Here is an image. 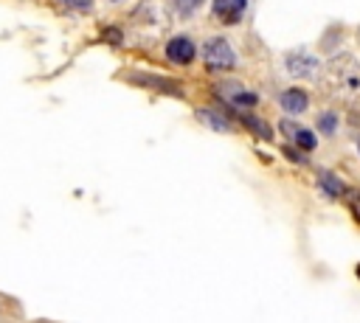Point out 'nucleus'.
I'll list each match as a JSON object with an SVG mask.
<instances>
[{"label": "nucleus", "mask_w": 360, "mask_h": 323, "mask_svg": "<svg viewBox=\"0 0 360 323\" xmlns=\"http://www.w3.org/2000/svg\"><path fill=\"white\" fill-rule=\"evenodd\" d=\"M217 95H222V101L231 104L233 110H253V107L259 104V95H256L253 90H245V87L236 84V81L219 84V87H217Z\"/></svg>", "instance_id": "obj_5"}, {"label": "nucleus", "mask_w": 360, "mask_h": 323, "mask_svg": "<svg viewBox=\"0 0 360 323\" xmlns=\"http://www.w3.org/2000/svg\"><path fill=\"white\" fill-rule=\"evenodd\" d=\"M315 126H318V132H323V135H335L338 132V115L329 110V112H321L318 115V121H315Z\"/></svg>", "instance_id": "obj_14"}, {"label": "nucleus", "mask_w": 360, "mask_h": 323, "mask_svg": "<svg viewBox=\"0 0 360 323\" xmlns=\"http://www.w3.org/2000/svg\"><path fill=\"white\" fill-rule=\"evenodd\" d=\"M129 81H135L141 87H149V90H158V93H166V95H180L183 98V90L174 81H169L166 76H158V73H141V70H135V73H129Z\"/></svg>", "instance_id": "obj_7"}, {"label": "nucleus", "mask_w": 360, "mask_h": 323, "mask_svg": "<svg viewBox=\"0 0 360 323\" xmlns=\"http://www.w3.org/2000/svg\"><path fill=\"white\" fill-rule=\"evenodd\" d=\"M357 149H360V140H357Z\"/></svg>", "instance_id": "obj_17"}, {"label": "nucleus", "mask_w": 360, "mask_h": 323, "mask_svg": "<svg viewBox=\"0 0 360 323\" xmlns=\"http://www.w3.org/2000/svg\"><path fill=\"white\" fill-rule=\"evenodd\" d=\"M278 107H281L287 115H301V112H307V107H309V95H307L304 90H298V87H287V90L278 93Z\"/></svg>", "instance_id": "obj_9"}, {"label": "nucleus", "mask_w": 360, "mask_h": 323, "mask_svg": "<svg viewBox=\"0 0 360 323\" xmlns=\"http://www.w3.org/2000/svg\"><path fill=\"white\" fill-rule=\"evenodd\" d=\"M202 3H205V0H172V8H174V14H177L180 20H191V17L202 8Z\"/></svg>", "instance_id": "obj_13"}, {"label": "nucleus", "mask_w": 360, "mask_h": 323, "mask_svg": "<svg viewBox=\"0 0 360 323\" xmlns=\"http://www.w3.org/2000/svg\"><path fill=\"white\" fill-rule=\"evenodd\" d=\"M110 3H121V0H110Z\"/></svg>", "instance_id": "obj_16"}, {"label": "nucleus", "mask_w": 360, "mask_h": 323, "mask_svg": "<svg viewBox=\"0 0 360 323\" xmlns=\"http://www.w3.org/2000/svg\"><path fill=\"white\" fill-rule=\"evenodd\" d=\"M248 11V0H214L211 3V14L222 22V25H236Z\"/></svg>", "instance_id": "obj_6"}, {"label": "nucleus", "mask_w": 360, "mask_h": 323, "mask_svg": "<svg viewBox=\"0 0 360 323\" xmlns=\"http://www.w3.org/2000/svg\"><path fill=\"white\" fill-rule=\"evenodd\" d=\"M163 53H166V59L172 62V65H180V67H186V65H191L194 59H197V45L191 42V37H186V34H177V37H172L169 42H166V48H163Z\"/></svg>", "instance_id": "obj_4"}, {"label": "nucleus", "mask_w": 360, "mask_h": 323, "mask_svg": "<svg viewBox=\"0 0 360 323\" xmlns=\"http://www.w3.org/2000/svg\"><path fill=\"white\" fill-rule=\"evenodd\" d=\"M318 185H321V191L329 197V199H340L349 188H346V183L335 174V171H318Z\"/></svg>", "instance_id": "obj_10"}, {"label": "nucleus", "mask_w": 360, "mask_h": 323, "mask_svg": "<svg viewBox=\"0 0 360 323\" xmlns=\"http://www.w3.org/2000/svg\"><path fill=\"white\" fill-rule=\"evenodd\" d=\"M62 8H68V11H79V14H87V11H93V0H56Z\"/></svg>", "instance_id": "obj_15"}, {"label": "nucleus", "mask_w": 360, "mask_h": 323, "mask_svg": "<svg viewBox=\"0 0 360 323\" xmlns=\"http://www.w3.org/2000/svg\"><path fill=\"white\" fill-rule=\"evenodd\" d=\"M281 132L290 138V143H292V146H298V149H301V152H307V154L318 146L315 132H312V129H304V126H298V124H292L290 118H284V121H281Z\"/></svg>", "instance_id": "obj_8"}, {"label": "nucleus", "mask_w": 360, "mask_h": 323, "mask_svg": "<svg viewBox=\"0 0 360 323\" xmlns=\"http://www.w3.org/2000/svg\"><path fill=\"white\" fill-rule=\"evenodd\" d=\"M239 121H242V126H248L253 135H259L262 140H273V129L262 121V118H256V115H250L248 110H239Z\"/></svg>", "instance_id": "obj_12"}, {"label": "nucleus", "mask_w": 360, "mask_h": 323, "mask_svg": "<svg viewBox=\"0 0 360 323\" xmlns=\"http://www.w3.org/2000/svg\"><path fill=\"white\" fill-rule=\"evenodd\" d=\"M329 84L340 101H354L360 95V65L352 56H338L329 62Z\"/></svg>", "instance_id": "obj_1"}, {"label": "nucleus", "mask_w": 360, "mask_h": 323, "mask_svg": "<svg viewBox=\"0 0 360 323\" xmlns=\"http://www.w3.org/2000/svg\"><path fill=\"white\" fill-rule=\"evenodd\" d=\"M284 67L292 79H318L321 62L309 51H290L287 59H284Z\"/></svg>", "instance_id": "obj_3"}, {"label": "nucleus", "mask_w": 360, "mask_h": 323, "mask_svg": "<svg viewBox=\"0 0 360 323\" xmlns=\"http://www.w3.org/2000/svg\"><path fill=\"white\" fill-rule=\"evenodd\" d=\"M200 56H202L205 67L208 70H217V73H225V70H233L236 67V51H233V45L225 37H208L202 42Z\"/></svg>", "instance_id": "obj_2"}, {"label": "nucleus", "mask_w": 360, "mask_h": 323, "mask_svg": "<svg viewBox=\"0 0 360 323\" xmlns=\"http://www.w3.org/2000/svg\"><path fill=\"white\" fill-rule=\"evenodd\" d=\"M197 118L202 126H208L214 132H231V121L217 110H197Z\"/></svg>", "instance_id": "obj_11"}]
</instances>
